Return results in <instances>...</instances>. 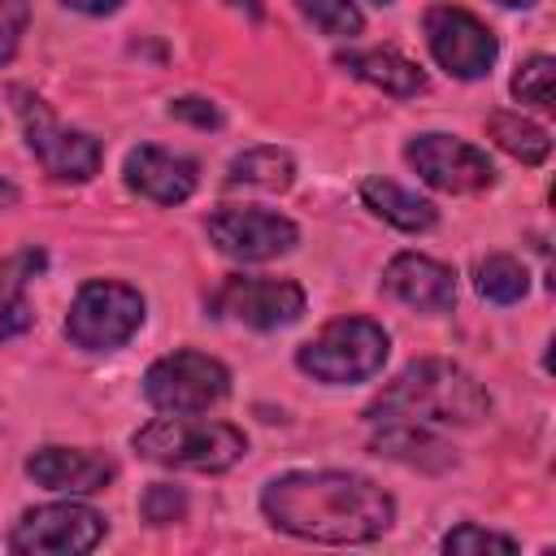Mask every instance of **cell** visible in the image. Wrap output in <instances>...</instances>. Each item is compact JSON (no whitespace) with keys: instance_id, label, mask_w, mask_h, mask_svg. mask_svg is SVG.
Here are the masks:
<instances>
[{"instance_id":"cell-1","label":"cell","mask_w":556,"mask_h":556,"mask_svg":"<svg viewBox=\"0 0 556 556\" xmlns=\"http://www.w3.org/2000/svg\"><path fill=\"white\" fill-rule=\"evenodd\" d=\"M261 513L274 530L308 543H374L395 521V500L348 469H291L265 482Z\"/></svg>"},{"instance_id":"cell-2","label":"cell","mask_w":556,"mask_h":556,"mask_svg":"<svg viewBox=\"0 0 556 556\" xmlns=\"http://www.w3.org/2000/svg\"><path fill=\"white\" fill-rule=\"evenodd\" d=\"M491 417L486 387L456 361H413L365 408V421H417V426H478Z\"/></svg>"},{"instance_id":"cell-3","label":"cell","mask_w":556,"mask_h":556,"mask_svg":"<svg viewBox=\"0 0 556 556\" xmlns=\"http://www.w3.org/2000/svg\"><path fill=\"white\" fill-rule=\"evenodd\" d=\"M130 447L143 460L169 465V469H195V473H226L248 456V434L230 421L208 417H156L130 434Z\"/></svg>"},{"instance_id":"cell-4","label":"cell","mask_w":556,"mask_h":556,"mask_svg":"<svg viewBox=\"0 0 556 556\" xmlns=\"http://www.w3.org/2000/svg\"><path fill=\"white\" fill-rule=\"evenodd\" d=\"M387 352L391 334L374 317H334L295 348V365L326 387H348L374 378L387 365Z\"/></svg>"},{"instance_id":"cell-5","label":"cell","mask_w":556,"mask_h":556,"mask_svg":"<svg viewBox=\"0 0 556 556\" xmlns=\"http://www.w3.org/2000/svg\"><path fill=\"white\" fill-rule=\"evenodd\" d=\"M148 317V304L135 287L126 282H87L78 287L70 313H65V339L83 352H113L139 334Z\"/></svg>"},{"instance_id":"cell-6","label":"cell","mask_w":556,"mask_h":556,"mask_svg":"<svg viewBox=\"0 0 556 556\" xmlns=\"http://www.w3.org/2000/svg\"><path fill=\"white\" fill-rule=\"evenodd\" d=\"M230 395V369L217 356L204 352H169L148 365L143 374V400L156 413L187 417V413H208Z\"/></svg>"},{"instance_id":"cell-7","label":"cell","mask_w":556,"mask_h":556,"mask_svg":"<svg viewBox=\"0 0 556 556\" xmlns=\"http://www.w3.org/2000/svg\"><path fill=\"white\" fill-rule=\"evenodd\" d=\"M13 100H17L22 130H26V148L56 182H87L100 174V161H104L100 139H91L87 130L61 126L52 117V109L30 91H13Z\"/></svg>"},{"instance_id":"cell-8","label":"cell","mask_w":556,"mask_h":556,"mask_svg":"<svg viewBox=\"0 0 556 556\" xmlns=\"http://www.w3.org/2000/svg\"><path fill=\"white\" fill-rule=\"evenodd\" d=\"M104 513H96L91 504H39L26 508L22 521L9 530V552H26V556H83L91 547H100L104 539Z\"/></svg>"},{"instance_id":"cell-9","label":"cell","mask_w":556,"mask_h":556,"mask_svg":"<svg viewBox=\"0 0 556 556\" xmlns=\"http://www.w3.org/2000/svg\"><path fill=\"white\" fill-rule=\"evenodd\" d=\"M208 313L239 321L248 330H282L304 317V287L291 278H252V274H230L222 287L208 295Z\"/></svg>"},{"instance_id":"cell-10","label":"cell","mask_w":556,"mask_h":556,"mask_svg":"<svg viewBox=\"0 0 556 556\" xmlns=\"http://www.w3.org/2000/svg\"><path fill=\"white\" fill-rule=\"evenodd\" d=\"M426 43H430V56L452 74V78H486L495 56H500V39L491 35L486 22H478L469 9H456V4H434L426 9Z\"/></svg>"},{"instance_id":"cell-11","label":"cell","mask_w":556,"mask_h":556,"mask_svg":"<svg viewBox=\"0 0 556 556\" xmlns=\"http://www.w3.org/2000/svg\"><path fill=\"white\" fill-rule=\"evenodd\" d=\"M404 156H408V165L417 169V178H421L426 187H434V191L460 195V191H486V187L495 182L491 156H486L482 148L456 139V135H439V130L417 135V139H408Z\"/></svg>"},{"instance_id":"cell-12","label":"cell","mask_w":556,"mask_h":556,"mask_svg":"<svg viewBox=\"0 0 556 556\" xmlns=\"http://www.w3.org/2000/svg\"><path fill=\"white\" fill-rule=\"evenodd\" d=\"M204 230L217 243V252H226L235 261H274L300 243V230L291 217L269 213V208H239V204L213 208Z\"/></svg>"},{"instance_id":"cell-13","label":"cell","mask_w":556,"mask_h":556,"mask_svg":"<svg viewBox=\"0 0 556 556\" xmlns=\"http://www.w3.org/2000/svg\"><path fill=\"white\" fill-rule=\"evenodd\" d=\"M26 473L39 486L61 491V495H96V491H104L117 478V465L104 452H96V447L48 443V447H35L26 456Z\"/></svg>"},{"instance_id":"cell-14","label":"cell","mask_w":556,"mask_h":556,"mask_svg":"<svg viewBox=\"0 0 556 556\" xmlns=\"http://www.w3.org/2000/svg\"><path fill=\"white\" fill-rule=\"evenodd\" d=\"M382 287H387V295H395L400 304H408L417 313H447L456 304L452 265H443L434 256H421V252L391 256V265L382 269Z\"/></svg>"},{"instance_id":"cell-15","label":"cell","mask_w":556,"mask_h":556,"mask_svg":"<svg viewBox=\"0 0 556 556\" xmlns=\"http://www.w3.org/2000/svg\"><path fill=\"white\" fill-rule=\"evenodd\" d=\"M126 187L152 204H182L200 187V165L191 156L165 152L156 143H139L126 156Z\"/></svg>"},{"instance_id":"cell-16","label":"cell","mask_w":556,"mask_h":556,"mask_svg":"<svg viewBox=\"0 0 556 556\" xmlns=\"http://www.w3.org/2000/svg\"><path fill=\"white\" fill-rule=\"evenodd\" d=\"M374 426H382V430H374L369 447L387 460H400V465H413V469H426V473H439V469L456 465V447H447L439 434H430L417 421H374Z\"/></svg>"},{"instance_id":"cell-17","label":"cell","mask_w":556,"mask_h":556,"mask_svg":"<svg viewBox=\"0 0 556 556\" xmlns=\"http://www.w3.org/2000/svg\"><path fill=\"white\" fill-rule=\"evenodd\" d=\"M334 65H339V70H348L352 78H361V83L378 87L382 96H395V100H408V96H421V91H426V74H421L408 56H400V52H391V48L339 52V56H334Z\"/></svg>"},{"instance_id":"cell-18","label":"cell","mask_w":556,"mask_h":556,"mask_svg":"<svg viewBox=\"0 0 556 556\" xmlns=\"http://www.w3.org/2000/svg\"><path fill=\"white\" fill-rule=\"evenodd\" d=\"M361 200L365 208H374L382 222H391L395 230H408V235H421L439 222V208L430 200H421L417 191L391 182V178H365L361 182Z\"/></svg>"},{"instance_id":"cell-19","label":"cell","mask_w":556,"mask_h":556,"mask_svg":"<svg viewBox=\"0 0 556 556\" xmlns=\"http://www.w3.org/2000/svg\"><path fill=\"white\" fill-rule=\"evenodd\" d=\"M35 269H43V252L35 248L0 261V343L26 334L35 321L30 300H26V282L35 278Z\"/></svg>"},{"instance_id":"cell-20","label":"cell","mask_w":556,"mask_h":556,"mask_svg":"<svg viewBox=\"0 0 556 556\" xmlns=\"http://www.w3.org/2000/svg\"><path fill=\"white\" fill-rule=\"evenodd\" d=\"M226 182L248 191H287L295 182V161L282 148H248L230 161Z\"/></svg>"},{"instance_id":"cell-21","label":"cell","mask_w":556,"mask_h":556,"mask_svg":"<svg viewBox=\"0 0 556 556\" xmlns=\"http://www.w3.org/2000/svg\"><path fill=\"white\" fill-rule=\"evenodd\" d=\"M486 135L508 156H517L521 165H543L552 156V135L543 126H534L530 117H521V113H491L486 117Z\"/></svg>"},{"instance_id":"cell-22","label":"cell","mask_w":556,"mask_h":556,"mask_svg":"<svg viewBox=\"0 0 556 556\" xmlns=\"http://www.w3.org/2000/svg\"><path fill=\"white\" fill-rule=\"evenodd\" d=\"M530 291V274L517 256L508 252H491L482 265H478V295L491 300V304H517L526 300Z\"/></svg>"},{"instance_id":"cell-23","label":"cell","mask_w":556,"mask_h":556,"mask_svg":"<svg viewBox=\"0 0 556 556\" xmlns=\"http://www.w3.org/2000/svg\"><path fill=\"white\" fill-rule=\"evenodd\" d=\"M295 9L321 30V35H334V39H352L365 30V17L352 0H295Z\"/></svg>"},{"instance_id":"cell-24","label":"cell","mask_w":556,"mask_h":556,"mask_svg":"<svg viewBox=\"0 0 556 556\" xmlns=\"http://www.w3.org/2000/svg\"><path fill=\"white\" fill-rule=\"evenodd\" d=\"M552 83H556V61L552 56H530L526 65H517V74H513V96L521 100V104H534V109H556V91H552Z\"/></svg>"},{"instance_id":"cell-25","label":"cell","mask_w":556,"mask_h":556,"mask_svg":"<svg viewBox=\"0 0 556 556\" xmlns=\"http://www.w3.org/2000/svg\"><path fill=\"white\" fill-rule=\"evenodd\" d=\"M439 547H443L447 556H486V552H495V556H513V552H517V539H508V534H500V530H482V526L465 521V526L447 530Z\"/></svg>"},{"instance_id":"cell-26","label":"cell","mask_w":556,"mask_h":556,"mask_svg":"<svg viewBox=\"0 0 556 556\" xmlns=\"http://www.w3.org/2000/svg\"><path fill=\"white\" fill-rule=\"evenodd\" d=\"M139 513L148 526H174L187 517V491L174 486V482H152L139 500Z\"/></svg>"},{"instance_id":"cell-27","label":"cell","mask_w":556,"mask_h":556,"mask_svg":"<svg viewBox=\"0 0 556 556\" xmlns=\"http://www.w3.org/2000/svg\"><path fill=\"white\" fill-rule=\"evenodd\" d=\"M30 22V0H0V65L13 61L22 35Z\"/></svg>"},{"instance_id":"cell-28","label":"cell","mask_w":556,"mask_h":556,"mask_svg":"<svg viewBox=\"0 0 556 556\" xmlns=\"http://www.w3.org/2000/svg\"><path fill=\"white\" fill-rule=\"evenodd\" d=\"M169 117H178V122H191V126H200V130H217V126H222V113H217L208 100H200V96H182V100H169Z\"/></svg>"},{"instance_id":"cell-29","label":"cell","mask_w":556,"mask_h":556,"mask_svg":"<svg viewBox=\"0 0 556 556\" xmlns=\"http://www.w3.org/2000/svg\"><path fill=\"white\" fill-rule=\"evenodd\" d=\"M61 4L74 9V13H87V17H109V13L122 9V0H61Z\"/></svg>"},{"instance_id":"cell-30","label":"cell","mask_w":556,"mask_h":556,"mask_svg":"<svg viewBox=\"0 0 556 556\" xmlns=\"http://www.w3.org/2000/svg\"><path fill=\"white\" fill-rule=\"evenodd\" d=\"M222 4H230V9L243 13L248 22H261V17H265V0H222Z\"/></svg>"},{"instance_id":"cell-31","label":"cell","mask_w":556,"mask_h":556,"mask_svg":"<svg viewBox=\"0 0 556 556\" xmlns=\"http://www.w3.org/2000/svg\"><path fill=\"white\" fill-rule=\"evenodd\" d=\"M495 4H504V9H530L534 0H495Z\"/></svg>"},{"instance_id":"cell-32","label":"cell","mask_w":556,"mask_h":556,"mask_svg":"<svg viewBox=\"0 0 556 556\" xmlns=\"http://www.w3.org/2000/svg\"><path fill=\"white\" fill-rule=\"evenodd\" d=\"M369 4H378V9H387V4H395V0H369Z\"/></svg>"}]
</instances>
